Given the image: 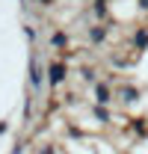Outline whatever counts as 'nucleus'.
<instances>
[{
	"instance_id": "f257e3e1",
	"label": "nucleus",
	"mask_w": 148,
	"mask_h": 154,
	"mask_svg": "<svg viewBox=\"0 0 148 154\" xmlns=\"http://www.w3.org/2000/svg\"><path fill=\"white\" fill-rule=\"evenodd\" d=\"M65 77H68L65 59H54V62L48 65V86H51V89H59V86L65 83Z\"/></svg>"
},
{
	"instance_id": "f03ea898",
	"label": "nucleus",
	"mask_w": 148,
	"mask_h": 154,
	"mask_svg": "<svg viewBox=\"0 0 148 154\" xmlns=\"http://www.w3.org/2000/svg\"><path fill=\"white\" fill-rule=\"evenodd\" d=\"M42 83H48V68H42L39 65V57L36 54H30V89L33 92H42Z\"/></svg>"
},
{
	"instance_id": "7ed1b4c3",
	"label": "nucleus",
	"mask_w": 148,
	"mask_h": 154,
	"mask_svg": "<svg viewBox=\"0 0 148 154\" xmlns=\"http://www.w3.org/2000/svg\"><path fill=\"white\" fill-rule=\"evenodd\" d=\"M116 98H119V104L133 107V104L142 98V89H139V86H133V83H122V86L116 89Z\"/></svg>"
},
{
	"instance_id": "20e7f679",
	"label": "nucleus",
	"mask_w": 148,
	"mask_h": 154,
	"mask_svg": "<svg viewBox=\"0 0 148 154\" xmlns=\"http://www.w3.org/2000/svg\"><path fill=\"white\" fill-rule=\"evenodd\" d=\"M92 95H95V104H98V107H110L113 101H116L113 83H107V80H101V83L95 86V89H92Z\"/></svg>"
},
{
	"instance_id": "39448f33",
	"label": "nucleus",
	"mask_w": 148,
	"mask_h": 154,
	"mask_svg": "<svg viewBox=\"0 0 148 154\" xmlns=\"http://www.w3.org/2000/svg\"><path fill=\"white\" fill-rule=\"evenodd\" d=\"M110 36V24H92V27H86V38H89V45H104Z\"/></svg>"
},
{
	"instance_id": "423d86ee",
	"label": "nucleus",
	"mask_w": 148,
	"mask_h": 154,
	"mask_svg": "<svg viewBox=\"0 0 148 154\" xmlns=\"http://www.w3.org/2000/svg\"><path fill=\"white\" fill-rule=\"evenodd\" d=\"M130 45H133L136 51H148V24H139V27L133 30V36H130Z\"/></svg>"
},
{
	"instance_id": "0eeeda50",
	"label": "nucleus",
	"mask_w": 148,
	"mask_h": 154,
	"mask_svg": "<svg viewBox=\"0 0 148 154\" xmlns=\"http://www.w3.org/2000/svg\"><path fill=\"white\" fill-rule=\"evenodd\" d=\"M89 113H92V116H95V122H101V125H110V122H113V113L107 110V107H98V104H92V107H89Z\"/></svg>"
},
{
	"instance_id": "6e6552de",
	"label": "nucleus",
	"mask_w": 148,
	"mask_h": 154,
	"mask_svg": "<svg viewBox=\"0 0 148 154\" xmlns=\"http://www.w3.org/2000/svg\"><path fill=\"white\" fill-rule=\"evenodd\" d=\"M92 15L104 21L107 15H110V0H92Z\"/></svg>"
},
{
	"instance_id": "1a4fd4ad",
	"label": "nucleus",
	"mask_w": 148,
	"mask_h": 154,
	"mask_svg": "<svg viewBox=\"0 0 148 154\" xmlns=\"http://www.w3.org/2000/svg\"><path fill=\"white\" fill-rule=\"evenodd\" d=\"M51 48H56V51L68 48V33H65V30H56L54 36H51Z\"/></svg>"
},
{
	"instance_id": "9d476101",
	"label": "nucleus",
	"mask_w": 148,
	"mask_h": 154,
	"mask_svg": "<svg viewBox=\"0 0 148 154\" xmlns=\"http://www.w3.org/2000/svg\"><path fill=\"white\" fill-rule=\"evenodd\" d=\"M80 77H83L86 83H92V86H98V83H101V80H98V71H95L92 65H83V68H80Z\"/></svg>"
},
{
	"instance_id": "9b49d317",
	"label": "nucleus",
	"mask_w": 148,
	"mask_h": 154,
	"mask_svg": "<svg viewBox=\"0 0 148 154\" xmlns=\"http://www.w3.org/2000/svg\"><path fill=\"white\" fill-rule=\"evenodd\" d=\"M130 131H133L136 136H145V134H148V128H145V119H133V122H130Z\"/></svg>"
},
{
	"instance_id": "f8f14e48",
	"label": "nucleus",
	"mask_w": 148,
	"mask_h": 154,
	"mask_svg": "<svg viewBox=\"0 0 148 154\" xmlns=\"http://www.w3.org/2000/svg\"><path fill=\"white\" fill-rule=\"evenodd\" d=\"M36 154H56V148L51 145V142H45V145H42V148H39Z\"/></svg>"
},
{
	"instance_id": "ddd939ff",
	"label": "nucleus",
	"mask_w": 148,
	"mask_h": 154,
	"mask_svg": "<svg viewBox=\"0 0 148 154\" xmlns=\"http://www.w3.org/2000/svg\"><path fill=\"white\" fill-rule=\"evenodd\" d=\"M24 33H27V38H30V42H36V27H24Z\"/></svg>"
},
{
	"instance_id": "4468645a",
	"label": "nucleus",
	"mask_w": 148,
	"mask_h": 154,
	"mask_svg": "<svg viewBox=\"0 0 148 154\" xmlns=\"http://www.w3.org/2000/svg\"><path fill=\"white\" fill-rule=\"evenodd\" d=\"M24 151H27V145H24V142H18V145H15V148H12L9 154H24Z\"/></svg>"
},
{
	"instance_id": "2eb2a0df",
	"label": "nucleus",
	"mask_w": 148,
	"mask_h": 154,
	"mask_svg": "<svg viewBox=\"0 0 148 154\" xmlns=\"http://www.w3.org/2000/svg\"><path fill=\"white\" fill-rule=\"evenodd\" d=\"M136 6H139L142 12H148V0H136Z\"/></svg>"
},
{
	"instance_id": "dca6fc26",
	"label": "nucleus",
	"mask_w": 148,
	"mask_h": 154,
	"mask_svg": "<svg viewBox=\"0 0 148 154\" xmlns=\"http://www.w3.org/2000/svg\"><path fill=\"white\" fill-rule=\"evenodd\" d=\"M6 131H9V125H6V122H0V134H6Z\"/></svg>"
},
{
	"instance_id": "f3484780",
	"label": "nucleus",
	"mask_w": 148,
	"mask_h": 154,
	"mask_svg": "<svg viewBox=\"0 0 148 154\" xmlns=\"http://www.w3.org/2000/svg\"><path fill=\"white\" fill-rule=\"evenodd\" d=\"M39 3H42V6H54V0H39Z\"/></svg>"
}]
</instances>
